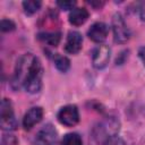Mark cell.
<instances>
[{"mask_svg":"<svg viewBox=\"0 0 145 145\" xmlns=\"http://www.w3.org/2000/svg\"><path fill=\"white\" fill-rule=\"evenodd\" d=\"M83 44V37L79 32L76 31H70L67 35L66 44H65V50L66 52L70 54H76L80 51Z\"/></svg>","mask_w":145,"mask_h":145,"instance_id":"obj_9","label":"cell"},{"mask_svg":"<svg viewBox=\"0 0 145 145\" xmlns=\"http://www.w3.org/2000/svg\"><path fill=\"white\" fill-rule=\"evenodd\" d=\"M110 53L111 50L105 44H100L96 48H94L92 52V63L96 69H103L106 67L110 60Z\"/></svg>","mask_w":145,"mask_h":145,"instance_id":"obj_7","label":"cell"},{"mask_svg":"<svg viewBox=\"0 0 145 145\" xmlns=\"http://www.w3.org/2000/svg\"><path fill=\"white\" fill-rule=\"evenodd\" d=\"M89 3H91L92 6H94V7H101V6H103V2H94V1H89Z\"/></svg>","mask_w":145,"mask_h":145,"instance_id":"obj_23","label":"cell"},{"mask_svg":"<svg viewBox=\"0 0 145 145\" xmlns=\"http://www.w3.org/2000/svg\"><path fill=\"white\" fill-rule=\"evenodd\" d=\"M135 12L139 16L142 20H145V3L144 2H138L136 3V9Z\"/></svg>","mask_w":145,"mask_h":145,"instance_id":"obj_20","label":"cell"},{"mask_svg":"<svg viewBox=\"0 0 145 145\" xmlns=\"http://www.w3.org/2000/svg\"><path fill=\"white\" fill-rule=\"evenodd\" d=\"M118 131H119V122L113 118H109V119H105L102 122H100L94 128L93 135L96 140L104 142L108 138L116 136V134Z\"/></svg>","mask_w":145,"mask_h":145,"instance_id":"obj_2","label":"cell"},{"mask_svg":"<svg viewBox=\"0 0 145 145\" xmlns=\"http://www.w3.org/2000/svg\"><path fill=\"white\" fill-rule=\"evenodd\" d=\"M16 139L12 135H5L2 138V145H15Z\"/></svg>","mask_w":145,"mask_h":145,"instance_id":"obj_21","label":"cell"},{"mask_svg":"<svg viewBox=\"0 0 145 145\" xmlns=\"http://www.w3.org/2000/svg\"><path fill=\"white\" fill-rule=\"evenodd\" d=\"M138 57H139V59L142 60V62L145 67V46H142V48L138 49Z\"/></svg>","mask_w":145,"mask_h":145,"instance_id":"obj_22","label":"cell"},{"mask_svg":"<svg viewBox=\"0 0 145 145\" xmlns=\"http://www.w3.org/2000/svg\"><path fill=\"white\" fill-rule=\"evenodd\" d=\"M37 59L39 58L34 57L32 53H26L19 58L11 78V86L15 89H19L24 87V84L27 80Z\"/></svg>","mask_w":145,"mask_h":145,"instance_id":"obj_1","label":"cell"},{"mask_svg":"<svg viewBox=\"0 0 145 145\" xmlns=\"http://www.w3.org/2000/svg\"><path fill=\"white\" fill-rule=\"evenodd\" d=\"M41 6H42V2L37 1V0H27V1L23 2V8H24V11L26 15L35 14L41 8Z\"/></svg>","mask_w":145,"mask_h":145,"instance_id":"obj_15","label":"cell"},{"mask_svg":"<svg viewBox=\"0 0 145 145\" xmlns=\"http://www.w3.org/2000/svg\"><path fill=\"white\" fill-rule=\"evenodd\" d=\"M75 5V1H57V6L62 10H72Z\"/></svg>","mask_w":145,"mask_h":145,"instance_id":"obj_18","label":"cell"},{"mask_svg":"<svg viewBox=\"0 0 145 145\" xmlns=\"http://www.w3.org/2000/svg\"><path fill=\"white\" fill-rule=\"evenodd\" d=\"M61 145H83V140L78 134L69 133L63 136L61 140Z\"/></svg>","mask_w":145,"mask_h":145,"instance_id":"obj_16","label":"cell"},{"mask_svg":"<svg viewBox=\"0 0 145 145\" xmlns=\"http://www.w3.org/2000/svg\"><path fill=\"white\" fill-rule=\"evenodd\" d=\"M69 23L74 26L83 25L88 18V11L85 8H74L69 12Z\"/></svg>","mask_w":145,"mask_h":145,"instance_id":"obj_12","label":"cell"},{"mask_svg":"<svg viewBox=\"0 0 145 145\" xmlns=\"http://www.w3.org/2000/svg\"><path fill=\"white\" fill-rule=\"evenodd\" d=\"M57 139V131L51 125L44 126L36 136L37 145H52Z\"/></svg>","mask_w":145,"mask_h":145,"instance_id":"obj_11","label":"cell"},{"mask_svg":"<svg viewBox=\"0 0 145 145\" xmlns=\"http://www.w3.org/2000/svg\"><path fill=\"white\" fill-rule=\"evenodd\" d=\"M102 145H126V144H125V142H123L121 138H119L118 136H113V137H110V138H108L106 140H104V142L102 143Z\"/></svg>","mask_w":145,"mask_h":145,"instance_id":"obj_19","label":"cell"},{"mask_svg":"<svg viewBox=\"0 0 145 145\" xmlns=\"http://www.w3.org/2000/svg\"><path fill=\"white\" fill-rule=\"evenodd\" d=\"M42 77H43V68H42L41 61L37 59L23 88H25L26 92L32 94L40 92L42 87Z\"/></svg>","mask_w":145,"mask_h":145,"instance_id":"obj_4","label":"cell"},{"mask_svg":"<svg viewBox=\"0 0 145 145\" xmlns=\"http://www.w3.org/2000/svg\"><path fill=\"white\" fill-rule=\"evenodd\" d=\"M0 28H1V32H11L16 28V25L12 20L5 18L1 20V27Z\"/></svg>","mask_w":145,"mask_h":145,"instance_id":"obj_17","label":"cell"},{"mask_svg":"<svg viewBox=\"0 0 145 145\" xmlns=\"http://www.w3.org/2000/svg\"><path fill=\"white\" fill-rule=\"evenodd\" d=\"M42 117H43V109L41 106L31 108L23 118V127L27 130L32 129L36 123L41 121Z\"/></svg>","mask_w":145,"mask_h":145,"instance_id":"obj_10","label":"cell"},{"mask_svg":"<svg viewBox=\"0 0 145 145\" xmlns=\"http://www.w3.org/2000/svg\"><path fill=\"white\" fill-rule=\"evenodd\" d=\"M0 125L3 130H14L17 127V121L15 119L12 104L8 99H3L1 101Z\"/></svg>","mask_w":145,"mask_h":145,"instance_id":"obj_3","label":"cell"},{"mask_svg":"<svg viewBox=\"0 0 145 145\" xmlns=\"http://www.w3.org/2000/svg\"><path fill=\"white\" fill-rule=\"evenodd\" d=\"M37 37L51 46H57L61 40V34L59 32H44L40 33Z\"/></svg>","mask_w":145,"mask_h":145,"instance_id":"obj_13","label":"cell"},{"mask_svg":"<svg viewBox=\"0 0 145 145\" xmlns=\"http://www.w3.org/2000/svg\"><path fill=\"white\" fill-rule=\"evenodd\" d=\"M112 31L114 41L117 43L122 44L130 39V31L120 14H114L112 17Z\"/></svg>","mask_w":145,"mask_h":145,"instance_id":"obj_5","label":"cell"},{"mask_svg":"<svg viewBox=\"0 0 145 145\" xmlns=\"http://www.w3.org/2000/svg\"><path fill=\"white\" fill-rule=\"evenodd\" d=\"M108 33H109L108 25L104 24V23H102V22H96V23H94L89 27V29L87 32V35H88V37L93 42H95V43H102L106 39Z\"/></svg>","mask_w":145,"mask_h":145,"instance_id":"obj_8","label":"cell"},{"mask_svg":"<svg viewBox=\"0 0 145 145\" xmlns=\"http://www.w3.org/2000/svg\"><path fill=\"white\" fill-rule=\"evenodd\" d=\"M53 61H54V65H56L57 69L59 71H61V72H66L70 68V61L65 56L56 53V56L53 57Z\"/></svg>","mask_w":145,"mask_h":145,"instance_id":"obj_14","label":"cell"},{"mask_svg":"<svg viewBox=\"0 0 145 145\" xmlns=\"http://www.w3.org/2000/svg\"><path fill=\"white\" fill-rule=\"evenodd\" d=\"M58 121L67 127H72L79 121V112L76 105L74 104H68L62 106L58 114H57Z\"/></svg>","mask_w":145,"mask_h":145,"instance_id":"obj_6","label":"cell"}]
</instances>
